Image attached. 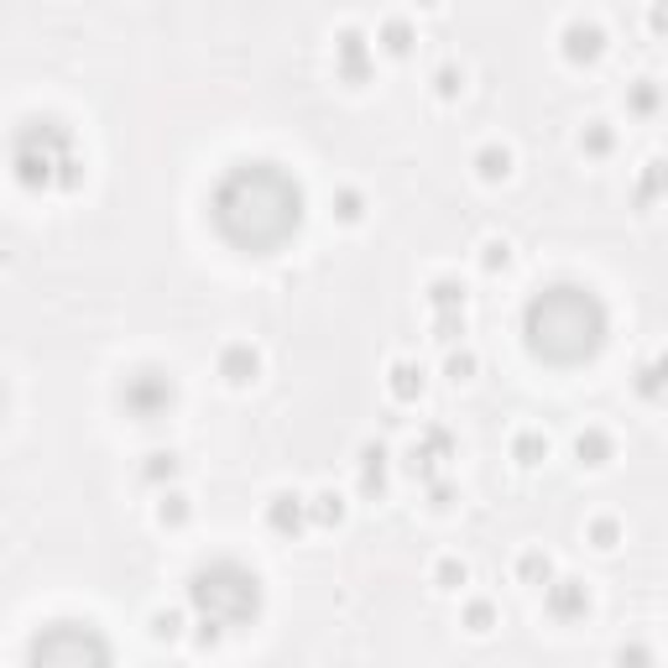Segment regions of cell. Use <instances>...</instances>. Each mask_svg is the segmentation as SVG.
I'll return each mask as SVG.
<instances>
[{"instance_id": "obj_16", "label": "cell", "mask_w": 668, "mask_h": 668, "mask_svg": "<svg viewBox=\"0 0 668 668\" xmlns=\"http://www.w3.org/2000/svg\"><path fill=\"white\" fill-rule=\"evenodd\" d=\"M377 48L387 52V58H412V48H418V21L402 17V11H387V17L377 21Z\"/></svg>"}, {"instance_id": "obj_4", "label": "cell", "mask_w": 668, "mask_h": 668, "mask_svg": "<svg viewBox=\"0 0 668 668\" xmlns=\"http://www.w3.org/2000/svg\"><path fill=\"white\" fill-rule=\"evenodd\" d=\"M183 600H189L193 617L205 621H220L225 632H240V627H251L261 617V575L251 565H240V559H209L189 575L183 585Z\"/></svg>"}, {"instance_id": "obj_34", "label": "cell", "mask_w": 668, "mask_h": 668, "mask_svg": "<svg viewBox=\"0 0 668 668\" xmlns=\"http://www.w3.org/2000/svg\"><path fill=\"white\" fill-rule=\"evenodd\" d=\"M329 220L335 225H360L366 220V193L356 183H340V189L329 193Z\"/></svg>"}, {"instance_id": "obj_41", "label": "cell", "mask_w": 668, "mask_h": 668, "mask_svg": "<svg viewBox=\"0 0 668 668\" xmlns=\"http://www.w3.org/2000/svg\"><path fill=\"white\" fill-rule=\"evenodd\" d=\"M642 21H648V32L668 37V0H652L648 11H642Z\"/></svg>"}, {"instance_id": "obj_17", "label": "cell", "mask_w": 668, "mask_h": 668, "mask_svg": "<svg viewBox=\"0 0 668 668\" xmlns=\"http://www.w3.org/2000/svg\"><path fill=\"white\" fill-rule=\"evenodd\" d=\"M621 104H627L632 120H658L664 116V84H658L652 73H637V79H627V89H621Z\"/></svg>"}, {"instance_id": "obj_29", "label": "cell", "mask_w": 668, "mask_h": 668, "mask_svg": "<svg viewBox=\"0 0 668 668\" xmlns=\"http://www.w3.org/2000/svg\"><path fill=\"white\" fill-rule=\"evenodd\" d=\"M423 298H429L433 313H470V292H465L460 277H433Z\"/></svg>"}, {"instance_id": "obj_20", "label": "cell", "mask_w": 668, "mask_h": 668, "mask_svg": "<svg viewBox=\"0 0 668 668\" xmlns=\"http://www.w3.org/2000/svg\"><path fill=\"white\" fill-rule=\"evenodd\" d=\"M632 392H637V402H664V397H668V345L658 350V356L637 360Z\"/></svg>"}, {"instance_id": "obj_14", "label": "cell", "mask_w": 668, "mask_h": 668, "mask_svg": "<svg viewBox=\"0 0 668 668\" xmlns=\"http://www.w3.org/2000/svg\"><path fill=\"white\" fill-rule=\"evenodd\" d=\"M470 172H476V183H486V189H501V183L517 172V152L497 137L480 141L476 152H470Z\"/></svg>"}, {"instance_id": "obj_5", "label": "cell", "mask_w": 668, "mask_h": 668, "mask_svg": "<svg viewBox=\"0 0 668 668\" xmlns=\"http://www.w3.org/2000/svg\"><path fill=\"white\" fill-rule=\"evenodd\" d=\"M27 668H116L110 637L94 621H48L27 642Z\"/></svg>"}, {"instance_id": "obj_8", "label": "cell", "mask_w": 668, "mask_h": 668, "mask_svg": "<svg viewBox=\"0 0 668 668\" xmlns=\"http://www.w3.org/2000/svg\"><path fill=\"white\" fill-rule=\"evenodd\" d=\"M606 48H611V32L596 17H585V11L565 17V27H559V58H565L569 69H596L600 58H606Z\"/></svg>"}, {"instance_id": "obj_1", "label": "cell", "mask_w": 668, "mask_h": 668, "mask_svg": "<svg viewBox=\"0 0 668 668\" xmlns=\"http://www.w3.org/2000/svg\"><path fill=\"white\" fill-rule=\"evenodd\" d=\"M209 225L246 257H272L303 225V183L282 162H236L209 189Z\"/></svg>"}, {"instance_id": "obj_10", "label": "cell", "mask_w": 668, "mask_h": 668, "mask_svg": "<svg viewBox=\"0 0 668 668\" xmlns=\"http://www.w3.org/2000/svg\"><path fill=\"white\" fill-rule=\"evenodd\" d=\"M590 606H596V596H590V585L580 575H554V585H544V611L554 621H565V627L590 617Z\"/></svg>"}, {"instance_id": "obj_39", "label": "cell", "mask_w": 668, "mask_h": 668, "mask_svg": "<svg viewBox=\"0 0 668 668\" xmlns=\"http://www.w3.org/2000/svg\"><path fill=\"white\" fill-rule=\"evenodd\" d=\"M423 497H429V512H455V507H460V486H455V480L449 476H439L433 480V486H423Z\"/></svg>"}, {"instance_id": "obj_36", "label": "cell", "mask_w": 668, "mask_h": 668, "mask_svg": "<svg viewBox=\"0 0 668 668\" xmlns=\"http://www.w3.org/2000/svg\"><path fill=\"white\" fill-rule=\"evenodd\" d=\"M611 668H658V652L648 637H621L611 648Z\"/></svg>"}, {"instance_id": "obj_33", "label": "cell", "mask_w": 668, "mask_h": 668, "mask_svg": "<svg viewBox=\"0 0 668 668\" xmlns=\"http://www.w3.org/2000/svg\"><path fill=\"white\" fill-rule=\"evenodd\" d=\"M439 377H445L449 387H470V381L480 377V356L470 350V345H455V350H445V366H439Z\"/></svg>"}, {"instance_id": "obj_15", "label": "cell", "mask_w": 668, "mask_h": 668, "mask_svg": "<svg viewBox=\"0 0 668 668\" xmlns=\"http://www.w3.org/2000/svg\"><path fill=\"white\" fill-rule=\"evenodd\" d=\"M569 455H575V465H580V470H606V465L617 460V439L600 429V423H590V429L575 433Z\"/></svg>"}, {"instance_id": "obj_9", "label": "cell", "mask_w": 668, "mask_h": 668, "mask_svg": "<svg viewBox=\"0 0 668 668\" xmlns=\"http://www.w3.org/2000/svg\"><path fill=\"white\" fill-rule=\"evenodd\" d=\"M261 371H267V360H261V350L251 340H225L220 356H215V377H220L230 392H251L261 381Z\"/></svg>"}, {"instance_id": "obj_26", "label": "cell", "mask_w": 668, "mask_h": 668, "mask_svg": "<svg viewBox=\"0 0 668 668\" xmlns=\"http://www.w3.org/2000/svg\"><path fill=\"white\" fill-rule=\"evenodd\" d=\"M309 517H313V528H345L350 497L335 491V486H319V491H309Z\"/></svg>"}, {"instance_id": "obj_3", "label": "cell", "mask_w": 668, "mask_h": 668, "mask_svg": "<svg viewBox=\"0 0 668 668\" xmlns=\"http://www.w3.org/2000/svg\"><path fill=\"white\" fill-rule=\"evenodd\" d=\"M11 172L27 193H79L84 189V157L73 147L69 126L58 120H21L11 131Z\"/></svg>"}, {"instance_id": "obj_27", "label": "cell", "mask_w": 668, "mask_h": 668, "mask_svg": "<svg viewBox=\"0 0 668 668\" xmlns=\"http://www.w3.org/2000/svg\"><path fill=\"white\" fill-rule=\"evenodd\" d=\"M429 585L439 596H465V585H470V565H465L460 554H439L429 565Z\"/></svg>"}, {"instance_id": "obj_28", "label": "cell", "mask_w": 668, "mask_h": 668, "mask_svg": "<svg viewBox=\"0 0 668 668\" xmlns=\"http://www.w3.org/2000/svg\"><path fill=\"white\" fill-rule=\"evenodd\" d=\"M397 470H402L408 480H418V486H433V480L445 476V460H439V455H429V449L412 439V445L397 455Z\"/></svg>"}, {"instance_id": "obj_6", "label": "cell", "mask_w": 668, "mask_h": 668, "mask_svg": "<svg viewBox=\"0 0 668 668\" xmlns=\"http://www.w3.org/2000/svg\"><path fill=\"white\" fill-rule=\"evenodd\" d=\"M116 402L131 423H162V418L178 408V381H172V371H162V366H137V371L120 377Z\"/></svg>"}, {"instance_id": "obj_37", "label": "cell", "mask_w": 668, "mask_h": 668, "mask_svg": "<svg viewBox=\"0 0 668 668\" xmlns=\"http://www.w3.org/2000/svg\"><path fill=\"white\" fill-rule=\"evenodd\" d=\"M429 329L445 350H455V345H465V335H470V313H433Z\"/></svg>"}, {"instance_id": "obj_31", "label": "cell", "mask_w": 668, "mask_h": 668, "mask_svg": "<svg viewBox=\"0 0 668 668\" xmlns=\"http://www.w3.org/2000/svg\"><path fill=\"white\" fill-rule=\"evenodd\" d=\"M549 433L544 429H517L512 433V460H517V470H538V465L549 460Z\"/></svg>"}, {"instance_id": "obj_19", "label": "cell", "mask_w": 668, "mask_h": 668, "mask_svg": "<svg viewBox=\"0 0 668 668\" xmlns=\"http://www.w3.org/2000/svg\"><path fill=\"white\" fill-rule=\"evenodd\" d=\"M512 575H517V585H528V590H544V585H554V554L544 549V544H528V549H517V559H512Z\"/></svg>"}, {"instance_id": "obj_11", "label": "cell", "mask_w": 668, "mask_h": 668, "mask_svg": "<svg viewBox=\"0 0 668 668\" xmlns=\"http://www.w3.org/2000/svg\"><path fill=\"white\" fill-rule=\"evenodd\" d=\"M387 486H392V449L381 445V439H366L356 449V491L366 501H381Z\"/></svg>"}, {"instance_id": "obj_21", "label": "cell", "mask_w": 668, "mask_h": 668, "mask_svg": "<svg viewBox=\"0 0 668 668\" xmlns=\"http://www.w3.org/2000/svg\"><path fill=\"white\" fill-rule=\"evenodd\" d=\"M152 522L168 532H183L193 522V497L183 491V486H168V491H157L152 501Z\"/></svg>"}, {"instance_id": "obj_13", "label": "cell", "mask_w": 668, "mask_h": 668, "mask_svg": "<svg viewBox=\"0 0 668 668\" xmlns=\"http://www.w3.org/2000/svg\"><path fill=\"white\" fill-rule=\"evenodd\" d=\"M429 392V366L418 356H392L387 360V397H392L397 408H412V402H423Z\"/></svg>"}, {"instance_id": "obj_7", "label": "cell", "mask_w": 668, "mask_h": 668, "mask_svg": "<svg viewBox=\"0 0 668 668\" xmlns=\"http://www.w3.org/2000/svg\"><path fill=\"white\" fill-rule=\"evenodd\" d=\"M371 73H377V37L356 27V21H345L335 32V79L345 89H366Z\"/></svg>"}, {"instance_id": "obj_30", "label": "cell", "mask_w": 668, "mask_h": 668, "mask_svg": "<svg viewBox=\"0 0 668 668\" xmlns=\"http://www.w3.org/2000/svg\"><path fill=\"white\" fill-rule=\"evenodd\" d=\"M465 84H470V73H465V63H455V58H445V63H433L429 73V89L439 104H455L465 94Z\"/></svg>"}, {"instance_id": "obj_40", "label": "cell", "mask_w": 668, "mask_h": 668, "mask_svg": "<svg viewBox=\"0 0 668 668\" xmlns=\"http://www.w3.org/2000/svg\"><path fill=\"white\" fill-rule=\"evenodd\" d=\"M189 642H193V648H199V652H215V648H220V642H225V627H220V621L193 617V627H189Z\"/></svg>"}, {"instance_id": "obj_22", "label": "cell", "mask_w": 668, "mask_h": 668, "mask_svg": "<svg viewBox=\"0 0 668 668\" xmlns=\"http://www.w3.org/2000/svg\"><path fill=\"white\" fill-rule=\"evenodd\" d=\"M658 199H668V157H642V168H637L632 178V205H658Z\"/></svg>"}, {"instance_id": "obj_12", "label": "cell", "mask_w": 668, "mask_h": 668, "mask_svg": "<svg viewBox=\"0 0 668 668\" xmlns=\"http://www.w3.org/2000/svg\"><path fill=\"white\" fill-rule=\"evenodd\" d=\"M261 517H267V528H272L277 538H303V532L313 528L309 497H303V491H272L267 507H261Z\"/></svg>"}, {"instance_id": "obj_38", "label": "cell", "mask_w": 668, "mask_h": 668, "mask_svg": "<svg viewBox=\"0 0 668 668\" xmlns=\"http://www.w3.org/2000/svg\"><path fill=\"white\" fill-rule=\"evenodd\" d=\"M418 445L429 449V455H439V460H455V455H460V445H455V433L445 429V423H423V429H418Z\"/></svg>"}, {"instance_id": "obj_35", "label": "cell", "mask_w": 668, "mask_h": 668, "mask_svg": "<svg viewBox=\"0 0 668 668\" xmlns=\"http://www.w3.org/2000/svg\"><path fill=\"white\" fill-rule=\"evenodd\" d=\"M512 257H517V251H512V240H507V236H486L476 246V267L486 277H501L507 267H512Z\"/></svg>"}, {"instance_id": "obj_32", "label": "cell", "mask_w": 668, "mask_h": 668, "mask_svg": "<svg viewBox=\"0 0 668 668\" xmlns=\"http://www.w3.org/2000/svg\"><path fill=\"white\" fill-rule=\"evenodd\" d=\"M621 538H627V528H621V517H611V512H596L585 522V544L596 554H617Z\"/></svg>"}, {"instance_id": "obj_18", "label": "cell", "mask_w": 668, "mask_h": 668, "mask_svg": "<svg viewBox=\"0 0 668 668\" xmlns=\"http://www.w3.org/2000/svg\"><path fill=\"white\" fill-rule=\"evenodd\" d=\"M178 476H183V455H178V449H147L141 465H137V480L141 486H152V491L178 486Z\"/></svg>"}, {"instance_id": "obj_2", "label": "cell", "mask_w": 668, "mask_h": 668, "mask_svg": "<svg viewBox=\"0 0 668 668\" xmlns=\"http://www.w3.org/2000/svg\"><path fill=\"white\" fill-rule=\"evenodd\" d=\"M606 335H611V313L600 292L585 282H554L522 303V345L544 366H559V371L585 366L606 350Z\"/></svg>"}, {"instance_id": "obj_23", "label": "cell", "mask_w": 668, "mask_h": 668, "mask_svg": "<svg viewBox=\"0 0 668 668\" xmlns=\"http://www.w3.org/2000/svg\"><path fill=\"white\" fill-rule=\"evenodd\" d=\"M575 147H580L585 157H596V162H606V157H617L621 137H617V126H611L606 116H590V120L580 126V131H575Z\"/></svg>"}, {"instance_id": "obj_25", "label": "cell", "mask_w": 668, "mask_h": 668, "mask_svg": "<svg viewBox=\"0 0 668 668\" xmlns=\"http://www.w3.org/2000/svg\"><path fill=\"white\" fill-rule=\"evenodd\" d=\"M460 627L470 637H491L501 627V606L491 596H465L460 600Z\"/></svg>"}, {"instance_id": "obj_24", "label": "cell", "mask_w": 668, "mask_h": 668, "mask_svg": "<svg viewBox=\"0 0 668 668\" xmlns=\"http://www.w3.org/2000/svg\"><path fill=\"white\" fill-rule=\"evenodd\" d=\"M189 627H193L189 606H157L152 617H147V637H152V642H162V648H168V642H183V637H189Z\"/></svg>"}]
</instances>
